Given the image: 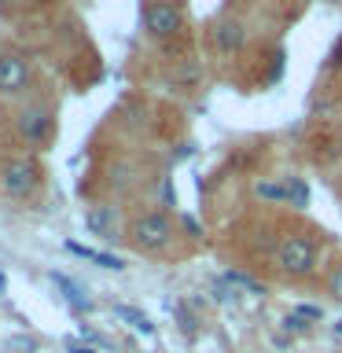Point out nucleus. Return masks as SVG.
<instances>
[{"label": "nucleus", "instance_id": "f257e3e1", "mask_svg": "<svg viewBox=\"0 0 342 353\" xmlns=\"http://www.w3.org/2000/svg\"><path fill=\"white\" fill-rule=\"evenodd\" d=\"M313 261H316V250H313V243H309L305 236H287L280 243V269L287 276L313 272Z\"/></svg>", "mask_w": 342, "mask_h": 353}, {"label": "nucleus", "instance_id": "f03ea898", "mask_svg": "<svg viewBox=\"0 0 342 353\" xmlns=\"http://www.w3.org/2000/svg\"><path fill=\"white\" fill-rule=\"evenodd\" d=\"M143 30H148L151 37H173V33L181 30V11L173 4H165V0H154V4H148V11H143Z\"/></svg>", "mask_w": 342, "mask_h": 353}, {"label": "nucleus", "instance_id": "7ed1b4c3", "mask_svg": "<svg viewBox=\"0 0 342 353\" xmlns=\"http://www.w3.org/2000/svg\"><path fill=\"white\" fill-rule=\"evenodd\" d=\"M0 184H4V192L11 195V199H26L33 188H37V165L33 162H11L8 170H4V176H0Z\"/></svg>", "mask_w": 342, "mask_h": 353}, {"label": "nucleus", "instance_id": "20e7f679", "mask_svg": "<svg viewBox=\"0 0 342 353\" xmlns=\"http://www.w3.org/2000/svg\"><path fill=\"white\" fill-rule=\"evenodd\" d=\"M132 239H137L143 250L162 247V243L170 239V217H162V214H148V217H140L137 225H132Z\"/></svg>", "mask_w": 342, "mask_h": 353}, {"label": "nucleus", "instance_id": "39448f33", "mask_svg": "<svg viewBox=\"0 0 342 353\" xmlns=\"http://www.w3.org/2000/svg\"><path fill=\"white\" fill-rule=\"evenodd\" d=\"M30 81V66L19 55H0V92H19Z\"/></svg>", "mask_w": 342, "mask_h": 353}, {"label": "nucleus", "instance_id": "423d86ee", "mask_svg": "<svg viewBox=\"0 0 342 353\" xmlns=\"http://www.w3.org/2000/svg\"><path fill=\"white\" fill-rule=\"evenodd\" d=\"M48 129H52V121H48L44 110H22V114H19V132L30 143H41L44 137H48Z\"/></svg>", "mask_w": 342, "mask_h": 353}, {"label": "nucleus", "instance_id": "0eeeda50", "mask_svg": "<svg viewBox=\"0 0 342 353\" xmlns=\"http://www.w3.org/2000/svg\"><path fill=\"white\" fill-rule=\"evenodd\" d=\"M214 41H217V48H225V52H239L243 44H247V30H243V22L225 19V22H217Z\"/></svg>", "mask_w": 342, "mask_h": 353}, {"label": "nucleus", "instance_id": "6e6552de", "mask_svg": "<svg viewBox=\"0 0 342 353\" xmlns=\"http://www.w3.org/2000/svg\"><path fill=\"white\" fill-rule=\"evenodd\" d=\"M52 280H55V283L63 287V294L70 298V302H74L77 309H81V313H85V309H92V302H88V298H85V291H81V283L66 280V276H59V272H52Z\"/></svg>", "mask_w": 342, "mask_h": 353}, {"label": "nucleus", "instance_id": "1a4fd4ad", "mask_svg": "<svg viewBox=\"0 0 342 353\" xmlns=\"http://www.w3.org/2000/svg\"><path fill=\"white\" fill-rule=\"evenodd\" d=\"M114 313H118L121 320H129V324H132V327H137V331H140V335H154V324H151V320H148V316H143V313H137V309H129V305H118V309H114Z\"/></svg>", "mask_w": 342, "mask_h": 353}, {"label": "nucleus", "instance_id": "9d476101", "mask_svg": "<svg viewBox=\"0 0 342 353\" xmlns=\"http://www.w3.org/2000/svg\"><path fill=\"white\" fill-rule=\"evenodd\" d=\"M261 199H276V203H291V184H258Z\"/></svg>", "mask_w": 342, "mask_h": 353}, {"label": "nucleus", "instance_id": "9b49d317", "mask_svg": "<svg viewBox=\"0 0 342 353\" xmlns=\"http://www.w3.org/2000/svg\"><path fill=\"white\" fill-rule=\"evenodd\" d=\"M92 261H99V265H103V269H110V272L125 269V265H121V258H118V254H103V250H92Z\"/></svg>", "mask_w": 342, "mask_h": 353}, {"label": "nucleus", "instance_id": "f8f14e48", "mask_svg": "<svg viewBox=\"0 0 342 353\" xmlns=\"http://www.w3.org/2000/svg\"><path fill=\"white\" fill-rule=\"evenodd\" d=\"M287 184H291V206H305V199H309L305 184L298 181V176H291V181H287Z\"/></svg>", "mask_w": 342, "mask_h": 353}, {"label": "nucleus", "instance_id": "ddd939ff", "mask_svg": "<svg viewBox=\"0 0 342 353\" xmlns=\"http://www.w3.org/2000/svg\"><path fill=\"white\" fill-rule=\"evenodd\" d=\"M294 316H302V320H320V316H324V309H320V305H298Z\"/></svg>", "mask_w": 342, "mask_h": 353}, {"label": "nucleus", "instance_id": "4468645a", "mask_svg": "<svg viewBox=\"0 0 342 353\" xmlns=\"http://www.w3.org/2000/svg\"><path fill=\"white\" fill-rule=\"evenodd\" d=\"M331 291H335V298H342V265L331 272Z\"/></svg>", "mask_w": 342, "mask_h": 353}, {"label": "nucleus", "instance_id": "2eb2a0df", "mask_svg": "<svg viewBox=\"0 0 342 353\" xmlns=\"http://www.w3.org/2000/svg\"><path fill=\"white\" fill-rule=\"evenodd\" d=\"M70 353H92V350L88 346H70Z\"/></svg>", "mask_w": 342, "mask_h": 353}, {"label": "nucleus", "instance_id": "dca6fc26", "mask_svg": "<svg viewBox=\"0 0 342 353\" xmlns=\"http://www.w3.org/2000/svg\"><path fill=\"white\" fill-rule=\"evenodd\" d=\"M335 331H339V335H342V320H339V324H335Z\"/></svg>", "mask_w": 342, "mask_h": 353}, {"label": "nucleus", "instance_id": "f3484780", "mask_svg": "<svg viewBox=\"0 0 342 353\" xmlns=\"http://www.w3.org/2000/svg\"><path fill=\"white\" fill-rule=\"evenodd\" d=\"M4 4H11V0H4ZM15 4H22V0H15Z\"/></svg>", "mask_w": 342, "mask_h": 353}]
</instances>
